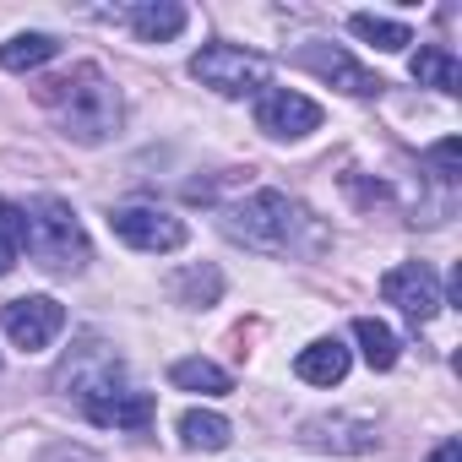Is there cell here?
Returning <instances> with one entry per match:
<instances>
[{
    "label": "cell",
    "mask_w": 462,
    "mask_h": 462,
    "mask_svg": "<svg viewBox=\"0 0 462 462\" xmlns=\"http://www.w3.org/2000/svg\"><path fill=\"white\" fill-rule=\"evenodd\" d=\"M39 98L50 104L55 125L82 147H98V142H109L120 131V93L98 66H71V77L44 82Z\"/></svg>",
    "instance_id": "6da1fadb"
},
{
    "label": "cell",
    "mask_w": 462,
    "mask_h": 462,
    "mask_svg": "<svg viewBox=\"0 0 462 462\" xmlns=\"http://www.w3.org/2000/svg\"><path fill=\"white\" fill-rule=\"evenodd\" d=\"M300 228H310V212L300 201H289L283 190H256L235 207H223V235L251 245V251H267V256L294 251Z\"/></svg>",
    "instance_id": "7a4b0ae2"
},
{
    "label": "cell",
    "mask_w": 462,
    "mask_h": 462,
    "mask_svg": "<svg viewBox=\"0 0 462 462\" xmlns=\"http://www.w3.org/2000/svg\"><path fill=\"white\" fill-rule=\"evenodd\" d=\"M28 251L50 273H82L88 267V235L66 201H39L28 207Z\"/></svg>",
    "instance_id": "3957f363"
},
{
    "label": "cell",
    "mask_w": 462,
    "mask_h": 462,
    "mask_svg": "<svg viewBox=\"0 0 462 462\" xmlns=\"http://www.w3.org/2000/svg\"><path fill=\"white\" fill-rule=\"evenodd\" d=\"M190 77L223 98H245V93L267 88V60L256 50H240V44H207L190 55Z\"/></svg>",
    "instance_id": "277c9868"
},
{
    "label": "cell",
    "mask_w": 462,
    "mask_h": 462,
    "mask_svg": "<svg viewBox=\"0 0 462 462\" xmlns=\"http://www.w3.org/2000/svg\"><path fill=\"white\" fill-rule=\"evenodd\" d=\"M0 327H6V337L28 354L50 348L60 332H66V305L50 300V294H28V300H12L6 310H0Z\"/></svg>",
    "instance_id": "5b68a950"
},
{
    "label": "cell",
    "mask_w": 462,
    "mask_h": 462,
    "mask_svg": "<svg viewBox=\"0 0 462 462\" xmlns=\"http://www.w3.org/2000/svg\"><path fill=\"white\" fill-rule=\"evenodd\" d=\"M109 228L131 251H180L185 245V223L163 207H115Z\"/></svg>",
    "instance_id": "8992f818"
},
{
    "label": "cell",
    "mask_w": 462,
    "mask_h": 462,
    "mask_svg": "<svg viewBox=\"0 0 462 462\" xmlns=\"http://www.w3.org/2000/svg\"><path fill=\"white\" fill-rule=\"evenodd\" d=\"M256 125L267 136H278V142H300V136H310L321 125V104L294 93V88H267L262 104H256Z\"/></svg>",
    "instance_id": "52a82bcc"
},
{
    "label": "cell",
    "mask_w": 462,
    "mask_h": 462,
    "mask_svg": "<svg viewBox=\"0 0 462 462\" xmlns=\"http://www.w3.org/2000/svg\"><path fill=\"white\" fill-rule=\"evenodd\" d=\"M381 300L386 305H397L408 321H430L446 300H440V283H435V273L424 267V262H402V267H392L386 278H381Z\"/></svg>",
    "instance_id": "ba28073f"
},
{
    "label": "cell",
    "mask_w": 462,
    "mask_h": 462,
    "mask_svg": "<svg viewBox=\"0 0 462 462\" xmlns=\"http://www.w3.org/2000/svg\"><path fill=\"white\" fill-rule=\"evenodd\" d=\"M82 413H88L93 424H104V430H147V424H152V413H158V402H152V392L98 386V392H88V397H82Z\"/></svg>",
    "instance_id": "9c48e42d"
},
{
    "label": "cell",
    "mask_w": 462,
    "mask_h": 462,
    "mask_svg": "<svg viewBox=\"0 0 462 462\" xmlns=\"http://www.w3.org/2000/svg\"><path fill=\"white\" fill-rule=\"evenodd\" d=\"M305 446H316V451H343V457H354V451H370L375 446V424H365V419H348V413H321V419H305Z\"/></svg>",
    "instance_id": "30bf717a"
},
{
    "label": "cell",
    "mask_w": 462,
    "mask_h": 462,
    "mask_svg": "<svg viewBox=\"0 0 462 462\" xmlns=\"http://www.w3.org/2000/svg\"><path fill=\"white\" fill-rule=\"evenodd\" d=\"M294 60H300V66H310V71H316V77H327V82H343V93H354V98H370V93H381V88H386L381 77L359 71L343 50H327V44H310V50H300Z\"/></svg>",
    "instance_id": "8fae6325"
},
{
    "label": "cell",
    "mask_w": 462,
    "mask_h": 462,
    "mask_svg": "<svg viewBox=\"0 0 462 462\" xmlns=\"http://www.w3.org/2000/svg\"><path fill=\"white\" fill-rule=\"evenodd\" d=\"M348 365H354V354H348L337 337H316L310 348H300L294 375H300V381H310V386H337V381L348 375Z\"/></svg>",
    "instance_id": "7c38bea8"
},
{
    "label": "cell",
    "mask_w": 462,
    "mask_h": 462,
    "mask_svg": "<svg viewBox=\"0 0 462 462\" xmlns=\"http://www.w3.org/2000/svg\"><path fill=\"white\" fill-rule=\"evenodd\" d=\"M125 17H131L142 44H169V39L185 33V6H174V0H142V6H131Z\"/></svg>",
    "instance_id": "4fadbf2b"
},
{
    "label": "cell",
    "mask_w": 462,
    "mask_h": 462,
    "mask_svg": "<svg viewBox=\"0 0 462 462\" xmlns=\"http://www.w3.org/2000/svg\"><path fill=\"white\" fill-rule=\"evenodd\" d=\"M413 82L419 88H440V93H462V60L446 44H424L413 55Z\"/></svg>",
    "instance_id": "5bb4252c"
},
{
    "label": "cell",
    "mask_w": 462,
    "mask_h": 462,
    "mask_svg": "<svg viewBox=\"0 0 462 462\" xmlns=\"http://www.w3.org/2000/svg\"><path fill=\"white\" fill-rule=\"evenodd\" d=\"M228 419L223 413H212V408H185L180 413V440L190 446V451H223L228 446Z\"/></svg>",
    "instance_id": "9a60e30c"
},
{
    "label": "cell",
    "mask_w": 462,
    "mask_h": 462,
    "mask_svg": "<svg viewBox=\"0 0 462 462\" xmlns=\"http://www.w3.org/2000/svg\"><path fill=\"white\" fill-rule=\"evenodd\" d=\"M169 381L180 386V392H201V397H223L228 386H235V381H228V370L223 365H212V359H180L174 370H169Z\"/></svg>",
    "instance_id": "2e32d148"
},
{
    "label": "cell",
    "mask_w": 462,
    "mask_h": 462,
    "mask_svg": "<svg viewBox=\"0 0 462 462\" xmlns=\"http://www.w3.org/2000/svg\"><path fill=\"white\" fill-rule=\"evenodd\" d=\"M55 55H60V44L50 33H17L12 44H0V66H6V71H39Z\"/></svg>",
    "instance_id": "e0dca14e"
},
{
    "label": "cell",
    "mask_w": 462,
    "mask_h": 462,
    "mask_svg": "<svg viewBox=\"0 0 462 462\" xmlns=\"http://www.w3.org/2000/svg\"><path fill=\"white\" fill-rule=\"evenodd\" d=\"M354 337H359V348H365V365H370V370H392V365H397V332H392L386 321L359 316V321H354Z\"/></svg>",
    "instance_id": "ac0fdd59"
},
{
    "label": "cell",
    "mask_w": 462,
    "mask_h": 462,
    "mask_svg": "<svg viewBox=\"0 0 462 462\" xmlns=\"http://www.w3.org/2000/svg\"><path fill=\"white\" fill-rule=\"evenodd\" d=\"M348 28L365 39V44H375V50H408L413 44V33H408V23H392V17H375V12H354L348 17Z\"/></svg>",
    "instance_id": "d6986e66"
},
{
    "label": "cell",
    "mask_w": 462,
    "mask_h": 462,
    "mask_svg": "<svg viewBox=\"0 0 462 462\" xmlns=\"http://www.w3.org/2000/svg\"><path fill=\"white\" fill-rule=\"evenodd\" d=\"M174 294H180V305H212L223 294V278L212 267H190V273L174 278Z\"/></svg>",
    "instance_id": "ffe728a7"
},
{
    "label": "cell",
    "mask_w": 462,
    "mask_h": 462,
    "mask_svg": "<svg viewBox=\"0 0 462 462\" xmlns=\"http://www.w3.org/2000/svg\"><path fill=\"white\" fill-rule=\"evenodd\" d=\"M430 163H435L440 180H457V174H462V147H457V136L435 142V147H430Z\"/></svg>",
    "instance_id": "44dd1931"
},
{
    "label": "cell",
    "mask_w": 462,
    "mask_h": 462,
    "mask_svg": "<svg viewBox=\"0 0 462 462\" xmlns=\"http://www.w3.org/2000/svg\"><path fill=\"white\" fill-rule=\"evenodd\" d=\"M0 235H6L17 251L28 245V207H12V201H0Z\"/></svg>",
    "instance_id": "7402d4cb"
},
{
    "label": "cell",
    "mask_w": 462,
    "mask_h": 462,
    "mask_svg": "<svg viewBox=\"0 0 462 462\" xmlns=\"http://www.w3.org/2000/svg\"><path fill=\"white\" fill-rule=\"evenodd\" d=\"M430 462H462V446H457V440H440V446L430 451Z\"/></svg>",
    "instance_id": "603a6c76"
},
{
    "label": "cell",
    "mask_w": 462,
    "mask_h": 462,
    "mask_svg": "<svg viewBox=\"0 0 462 462\" xmlns=\"http://www.w3.org/2000/svg\"><path fill=\"white\" fill-rule=\"evenodd\" d=\"M12 267H17V245H12V240H6V235H0V278H6V273H12Z\"/></svg>",
    "instance_id": "cb8c5ba5"
}]
</instances>
